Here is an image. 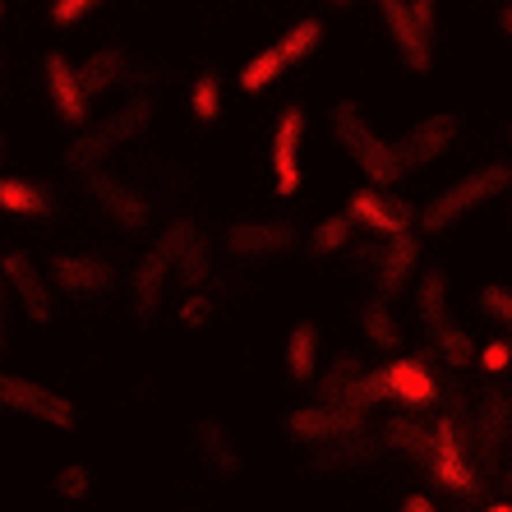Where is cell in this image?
<instances>
[{"label": "cell", "instance_id": "f35d334b", "mask_svg": "<svg viewBox=\"0 0 512 512\" xmlns=\"http://www.w3.org/2000/svg\"><path fill=\"white\" fill-rule=\"evenodd\" d=\"M508 365H512V346H508V342H489V346H480V370L503 374Z\"/></svg>", "mask_w": 512, "mask_h": 512}, {"label": "cell", "instance_id": "f1b7e54d", "mask_svg": "<svg viewBox=\"0 0 512 512\" xmlns=\"http://www.w3.org/2000/svg\"><path fill=\"white\" fill-rule=\"evenodd\" d=\"M319 47H323V24H319V19H296V24H291L273 42V51L282 56L286 70H291V65H305V60H310Z\"/></svg>", "mask_w": 512, "mask_h": 512}, {"label": "cell", "instance_id": "836d02e7", "mask_svg": "<svg viewBox=\"0 0 512 512\" xmlns=\"http://www.w3.org/2000/svg\"><path fill=\"white\" fill-rule=\"evenodd\" d=\"M190 111H194V120H199V125H217V120H222V79H217L213 70L194 74Z\"/></svg>", "mask_w": 512, "mask_h": 512}, {"label": "cell", "instance_id": "277c9868", "mask_svg": "<svg viewBox=\"0 0 512 512\" xmlns=\"http://www.w3.org/2000/svg\"><path fill=\"white\" fill-rule=\"evenodd\" d=\"M383 28H388V42H393L397 60H402L406 74H434V51H439V10L429 0H383L379 5Z\"/></svg>", "mask_w": 512, "mask_h": 512}, {"label": "cell", "instance_id": "30bf717a", "mask_svg": "<svg viewBox=\"0 0 512 512\" xmlns=\"http://www.w3.org/2000/svg\"><path fill=\"white\" fill-rule=\"evenodd\" d=\"M84 199L93 203V213L102 217L107 227L125 231V236L148 231V199H143L125 176H116V171H93V176H84Z\"/></svg>", "mask_w": 512, "mask_h": 512}, {"label": "cell", "instance_id": "d6a6232c", "mask_svg": "<svg viewBox=\"0 0 512 512\" xmlns=\"http://www.w3.org/2000/svg\"><path fill=\"white\" fill-rule=\"evenodd\" d=\"M282 56H277L273 47H263V51H254L250 60H245V70H240V93H254L259 97L263 88H273L277 79H282Z\"/></svg>", "mask_w": 512, "mask_h": 512}, {"label": "cell", "instance_id": "484cf974", "mask_svg": "<svg viewBox=\"0 0 512 512\" xmlns=\"http://www.w3.org/2000/svg\"><path fill=\"white\" fill-rule=\"evenodd\" d=\"M356 323H360V333L370 337V346H379V351H397V346H402V323H397V314L388 310L379 296L360 300Z\"/></svg>", "mask_w": 512, "mask_h": 512}, {"label": "cell", "instance_id": "7bdbcfd3", "mask_svg": "<svg viewBox=\"0 0 512 512\" xmlns=\"http://www.w3.org/2000/svg\"><path fill=\"white\" fill-rule=\"evenodd\" d=\"M508 499H512V471L503 476V503H508Z\"/></svg>", "mask_w": 512, "mask_h": 512}, {"label": "cell", "instance_id": "7c38bea8", "mask_svg": "<svg viewBox=\"0 0 512 512\" xmlns=\"http://www.w3.org/2000/svg\"><path fill=\"white\" fill-rule=\"evenodd\" d=\"M457 134H462V116H457V111H439V116L416 120L406 134L388 139L393 143V157H397V171L406 176V171H420V167H429V162H439L457 143Z\"/></svg>", "mask_w": 512, "mask_h": 512}, {"label": "cell", "instance_id": "3957f363", "mask_svg": "<svg viewBox=\"0 0 512 512\" xmlns=\"http://www.w3.org/2000/svg\"><path fill=\"white\" fill-rule=\"evenodd\" d=\"M190 231H194L190 217H176V222H171V227L148 245V254L134 263V273H130V314H134L139 328H153L157 314H162L167 282L176 277V254H180V245H185Z\"/></svg>", "mask_w": 512, "mask_h": 512}, {"label": "cell", "instance_id": "f546056e", "mask_svg": "<svg viewBox=\"0 0 512 512\" xmlns=\"http://www.w3.org/2000/svg\"><path fill=\"white\" fill-rule=\"evenodd\" d=\"M383 439L393 443L397 453H411L416 462H429V448H434V429L420 425V420H411V416H397V420H388V425H383Z\"/></svg>", "mask_w": 512, "mask_h": 512}, {"label": "cell", "instance_id": "b9f144b4", "mask_svg": "<svg viewBox=\"0 0 512 512\" xmlns=\"http://www.w3.org/2000/svg\"><path fill=\"white\" fill-rule=\"evenodd\" d=\"M499 28H503V37L512 42V5H503V10H499Z\"/></svg>", "mask_w": 512, "mask_h": 512}, {"label": "cell", "instance_id": "d590c367", "mask_svg": "<svg viewBox=\"0 0 512 512\" xmlns=\"http://www.w3.org/2000/svg\"><path fill=\"white\" fill-rule=\"evenodd\" d=\"M176 319L185 333H203V328H213V319H217V300L208 296V291H190V296L180 300Z\"/></svg>", "mask_w": 512, "mask_h": 512}, {"label": "cell", "instance_id": "2e32d148", "mask_svg": "<svg viewBox=\"0 0 512 512\" xmlns=\"http://www.w3.org/2000/svg\"><path fill=\"white\" fill-rule=\"evenodd\" d=\"M346 222H351V227H365L370 236H383V240L411 236L406 203L393 199L388 190H374V185H360V190L346 199Z\"/></svg>", "mask_w": 512, "mask_h": 512}, {"label": "cell", "instance_id": "603a6c76", "mask_svg": "<svg viewBox=\"0 0 512 512\" xmlns=\"http://www.w3.org/2000/svg\"><path fill=\"white\" fill-rule=\"evenodd\" d=\"M360 374H365V360H360L356 351H342V356H337L328 370H319V379H314V406H342L346 397H351V388L360 383Z\"/></svg>", "mask_w": 512, "mask_h": 512}, {"label": "cell", "instance_id": "8fae6325", "mask_svg": "<svg viewBox=\"0 0 512 512\" xmlns=\"http://www.w3.org/2000/svg\"><path fill=\"white\" fill-rule=\"evenodd\" d=\"M42 88H47L51 116L70 134H84L88 116H93V102H88L84 84H79V65L65 51H42Z\"/></svg>", "mask_w": 512, "mask_h": 512}, {"label": "cell", "instance_id": "52a82bcc", "mask_svg": "<svg viewBox=\"0 0 512 512\" xmlns=\"http://www.w3.org/2000/svg\"><path fill=\"white\" fill-rule=\"evenodd\" d=\"M51 291L56 296H74V300H102L116 291L120 268L107 259V254H88V250H56L47 263H42Z\"/></svg>", "mask_w": 512, "mask_h": 512}, {"label": "cell", "instance_id": "8d00e7d4", "mask_svg": "<svg viewBox=\"0 0 512 512\" xmlns=\"http://www.w3.org/2000/svg\"><path fill=\"white\" fill-rule=\"evenodd\" d=\"M476 305L489 314L494 323H503V328H512V286H499V282H489L476 291Z\"/></svg>", "mask_w": 512, "mask_h": 512}, {"label": "cell", "instance_id": "cb8c5ba5", "mask_svg": "<svg viewBox=\"0 0 512 512\" xmlns=\"http://www.w3.org/2000/svg\"><path fill=\"white\" fill-rule=\"evenodd\" d=\"M125 70H130L125 47H102L97 56H88L84 65H79V84H84L88 102H93L97 93H111V88L125 84Z\"/></svg>", "mask_w": 512, "mask_h": 512}, {"label": "cell", "instance_id": "9c48e42d", "mask_svg": "<svg viewBox=\"0 0 512 512\" xmlns=\"http://www.w3.org/2000/svg\"><path fill=\"white\" fill-rule=\"evenodd\" d=\"M296 222H286V217H240V222H227L222 227V250L240 263H273V259H286V254L296 250Z\"/></svg>", "mask_w": 512, "mask_h": 512}, {"label": "cell", "instance_id": "1f68e13d", "mask_svg": "<svg viewBox=\"0 0 512 512\" xmlns=\"http://www.w3.org/2000/svg\"><path fill=\"white\" fill-rule=\"evenodd\" d=\"M351 236H356V227L346 222V213H337V217H323L319 227L310 231V259H333V254H342V250H351Z\"/></svg>", "mask_w": 512, "mask_h": 512}, {"label": "cell", "instance_id": "44dd1931", "mask_svg": "<svg viewBox=\"0 0 512 512\" xmlns=\"http://www.w3.org/2000/svg\"><path fill=\"white\" fill-rule=\"evenodd\" d=\"M319 351H323V333L314 319H300L286 328V346H282V374L291 388L319 379Z\"/></svg>", "mask_w": 512, "mask_h": 512}, {"label": "cell", "instance_id": "ffe728a7", "mask_svg": "<svg viewBox=\"0 0 512 512\" xmlns=\"http://www.w3.org/2000/svg\"><path fill=\"white\" fill-rule=\"evenodd\" d=\"M383 388H388V402L406 406V411L439 402V383L416 356H397L393 365H383Z\"/></svg>", "mask_w": 512, "mask_h": 512}, {"label": "cell", "instance_id": "ac0fdd59", "mask_svg": "<svg viewBox=\"0 0 512 512\" xmlns=\"http://www.w3.org/2000/svg\"><path fill=\"white\" fill-rule=\"evenodd\" d=\"M0 213L24 217V222H47L60 213V194L51 180L37 176H0Z\"/></svg>", "mask_w": 512, "mask_h": 512}, {"label": "cell", "instance_id": "7a4b0ae2", "mask_svg": "<svg viewBox=\"0 0 512 512\" xmlns=\"http://www.w3.org/2000/svg\"><path fill=\"white\" fill-rule=\"evenodd\" d=\"M512 190V167L508 162H485V167L466 171L462 180H453L448 190H439L434 199L420 208V231L425 236H439V231H453L462 217H471L476 208H485L489 199Z\"/></svg>", "mask_w": 512, "mask_h": 512}, {"label": "cell", "instance_id": "ba28073f", "mask_svg": "<svg viewBox=\"0 0 512 512\" xmlns=\"http://www.w3.org/2000/svg\"><path fill=\"white\" fill-rule=\"evenodd\" d=\"M0 282L10 286L14 310L33 323H56V291H51L47 273L37 268V259L19 245H0Z\"/></svg>", "mask_w": 512, "mask_h": 512}, {"label": "cell", "instance_id": "5bb4252c", "mask_svg": "<svg viewBox=\"0 0 512 512\" xmlns=\"http://www.w3.org/2000/svg\"><path fill=\"white\" fill-rule=\"evenodd\" d=\"M365 429V416L351 411V406H296L282 416V434L300 448H323V443L342 439V434H360Z\"/></svg>", "mask_w": 512, "mask_h": 512}, {"label": "cell", "instance_id": "4dcf8cb0", "mask_svg": "<svg viewBox=\"0 0 512 512\" xmlns=\"http://www.w3.org/2000/svg\"><path fill=\"white\" fill-rule=\"evenodd\" d=\"M508 420H512L508 397L489 393L485 402H480V411H476V434H480V443H485V453H499V443L508 439Z\"/></svg>", "mask_w": 512, "mask_h": 512}, {"label": "cell", "instance_id": "5b68a950", "mask_svg": "<svg viewBox=\"0 0 512 512\" xmlns=\"http://www.w3.org/2000/svg\"><path fill=\"white\" fill-rule=\"evenodd\" d=\"M416 310H420V323H425L429 342L439 346V356L448 360V365H476L480 360V346L476 337L466 333V328H457L453 314H448V268L443 263H434V268H425L416 282Z\"/></svg>", "mask_w": 512, "mask_h": 512}, {"label": "cell", "instance_id": "e575fe53", "mask_svg": "<svg viewBox=\"0 0 512 512\" xmlns=\"http://www.w3.org/2000/svg\"><path fill=\"white\" fill-rule=\"evenodd\" d=\"M51 489H56V499H65V503H88L93 499V471H88L84 462H65L56 471V480H51Z\"/></svg>", "mask_w": 512, "mask_h": 512}, {"label": "cell", "instance_id": "9a60e30c", "mask_svg": "<svg viewBox=\"0 0 512 512\" xmlns=\"http://www.w3.org/2000/svg\"><path fill=\"white\" fill-rule=\"evenodd\" d=\"M190 448L194 457L203 462V471H208V480H240V471H245V453H240L236 434H231L227 425L217 416H203L190 425Z\"/></svg>", "mask_w": 512, "mask_h": 512}, {"label": "cell", "instance_id": "f6af8a7d", "mask_svg": "<svg viewBox=\"0 0 512 512\" xmlns=\"http://www.w3.org/2000/svg\"><path fill=\"white\" fill-rule=\"evenodd\" d=\"M0 19H5V5H0Z\"/></svg>", "mask_w": 512, "mask_h": 512}, {"label": "cell", "instance_id": "ee69618b", "mask_svg": "<svg viewBox=\"0 0 512 512\" xmlns=\"http://www.w3.org/2000/svg\"><path fill=\"white\" fill-rule=\"evenodd\" d=\"M485 512H512V503H503V499H499V503H489Z\"/></svg>", "mask_w": 512, "mask_h": 512}, {"label": "cell", "instance_id": "d4e9b609", "mask_svg": "<svg viewBox=\"0 0 512 512\" xmlns=\"http://www.w3.org/2000/svg\"><path fill=\"white\" fill-rule=\"evenodd\" d=\"M111 153H116V143L107 139V130H102V125H93V130H84V134H74V139H70V148L60 153V167L79 171V176H93V171L107 167Z\"/></svg>", "mask_w": 512, "mask_h": 512}, {"label": "cell", "instance_id": "d6986e66", "mask_svg": "<svg viewBox=\"0 0 512 512\" xmlns=\"http://www.w3.org/2000/svg\"><path fill=\"white\" fill-rule=\"evenodd\" d=\"M416 263H420L416 236H397V240H388L383 250H374V296H379L383 305L406 296V282L416 277Z\"/></svg>", "mask_w": 512, "mask_h": 512}, {"label": "cell", "instance_id": "83f0119b", "mask_svg": "<svg viewBox=\"0 0 512 512\" xmlns=\"http://www.w3.org/2000/svg\"><path fill=\"white\" fill-rule=\"evenodd\" d=\"M208 277H213V250H208V240H203L199 231H190L176 254V282L185 286V296H190V291H203Z\"/></svg>", "mask_w": 512, "mask_h": 512}, {"label": "cell", "instance_id": "60d3db41", "mask_svg": "<svg viewBox=\"0 0 512 512\" xmlns=\"http://www.w3.org/2000/svg\"><path fill=\"white\" fill-rule=\"evenodd\" d=\"M397 512H443V508L429 499V494H406V499L397 503Z\"/></svg>", "mask_w": 512, "mask_h": 512}, {"label": "cell", "instance_id": "74e56055", "mask_svg": "<svg viewBox=\"0 0 512 512\" xmlns=\"http://www.w3.org/2000/svg\"><path fill=\"white\" fill-rule=\"evenodd\" d=\"M93 10H97L93 0H56V5H47V24L56 28V33H70V28H79Z\"/></svg>", "mask_w": 512, "mask_h": 512}, {"label": "cell", "instance_id": "e0dca14e", "mask_svg": "<svg viewBox=\"0 0 512 512\" xmlns=\"http://www.w3.org/2000/svg\"><path fill=\"white\" fill-rule=\"evenodd\" d=\"M434 448H429V476L439 480L443 489H453V494H476V471L466 462V443L457 434V420H434Z\"/></svg>", "mask_w": 512, "mask_h": 512}, {"label": "cell", "instance_id": "6da1fadb", "mask_svg": "<svg viewBox=\"0 0 512 512\" xmlns=\"http://www.w3.org/2000/svg\"><path fill=\"white\" fill-rule=\"evenodd\" d=\"M328 130H333L337 148H342V153L351 157L365 176H370L374 190H388V185H397V180H402L397 157H393V143L374 130V120L365 116V107H360L356 97L333 102V111H328Z\"/></svg>", "mask_w": 512, "mask_h": 512}, {"label": "cell", "instance_id": "7402d4cb", "mask_svg": "<svg viewBox=\"0 0 512 512\" xmlns=\"http://www.w3.org/2000/svg\"><path fill=\"white\" fill-rule=\"evenodd\" d=\"M360 462H374V439L365 434V429H360V434H342V439L314 448L310 471L314 476H342V471H351V466H360Z\"/></svg>", "mask_w": 512, "mask_h": 512}, {"label": "cell", "instance_id": "4fadbf2b", "mask_svg": "<svg viewBox=\"0 0 512 512\" xmlns=\"http://www.w3.org/2000/svg\"><path fill=\"white\" fill-rule=\"evenodd\" d=\"M300 148H305V107H300V102H286L282 116H277V125H273V148H268L277 199H291V194L305 185Z\"/></svg>", "mask_w": 512, "mask_h": 512}, {"label": "cell", "instance_id": "ab89813d", "mask_svg": "<svg viewBox=\"0 0 512 512\" xmlns=\"http://www.w3.org/2000/svg\"><path fill=\"white\" fill-rule=\"evenodd\" d=\"M10 337H14V296L10 286L0 282V356L10 351Z\"/></svg>", "mask_w": 512, "mask_h": 512}, {"label": "cell", "instance_id": "8992f818", "mask_svg": "<svg viewBox=\"0 0 512 512\" xmlns=\"http://www.w3.org/2000/svg\"><path fill=\"white\" fill-rule=\"evenodd\" d=\"M0 411H5V416L37 420V425H51V429H60V434H74V429H79V406H74L70 397L47 388V383H37V379H24V374H10V370H0Z\"/></svg>", "mask_w": 512, "mask_h": 512}, {"label": "cell", "instance_id": "4316f807", "mask_svg": "<svg viewBox=\"0 0 512 512\" xmlns=\"http://www.w3.org/2000/svg\"><path fill=\"white\" fill-rule=\"evenodd\" d=\"M153 116H157V97H153V93H134L130 102L116 111V116L102 120V130H107V139L120 148V143L139 139V134L153 125Z\"/></svg>", "mask_w": 512, "mask_h": 512}]
</instances>
